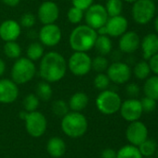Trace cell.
<instances>
[{
  "label": "cell",
  "instance_id": "1",
  "mask_svg": "<svg viewBox=\"0 0 158 158\" xmlns=\"http://www.w3.org/2000/svg\"><path fill=\"white\" fill-rule=\"evenodd\" d=\"M65 57L56 51L46 53L40 59L38 73L41 79L49 83H55L64 78L67 72Z\"/></svg>",
  "mask_w": 158,
  "mask_h": 158
},
{
  "label": "cell",
  "instance_id": "2",
  "mask_svg": "<svg viewBox=\"0 0 158 158\" xmlns=\"http://www.w3.org/2000/svg\"><path fill=\"white\" fill-rule=\"evenodd\" d=\"M98 33L87 24H79L70 33L69 44L74 52H88L94 48Z\"/></svg>",
  "mask_w": 158,
  "mask_h": 158
},
{
  "label": "cell",
  "instance_id": "3",
  "mask_svg": "<svg viewBox=\"0 0 158 158\" xmlns=\"http://www.w3.org/2000/svg\"><path fill=\"white\" fill-rule=\"evenodd\" d=\"M61 127L66 136L72 139H78L87 132L88 122L81 112L71 111L61 118Z\"/></svg>",
  "mask_w": 158,
  "mask_h": 158
},
{
  "label": "cell",
  "instance_id": "4",
  "mask_svg": "<svg viewBox=\"0 0 158 158\" xmlns=\"http://www.w3.org/2000/svg\"><path fill=\"white\" fill-rule=\"evenodd\" d=\"M36 74L34 62L25 57H19L12 65L10 75L11 80L17 84H25L31 81Z\"/></svg>",
  "mask_w": 158,
  "mask_h": 158
},
{
  "label": "cell",
  "instance_id": "5",
  "mask_svg": "<svg viewBox=\"0 0 158 158\" xmlns=\"http://www.w3.org/2000/svg\"><path fill=\"white\" fill-rule=\"evenodd\" d=\"M97 109L103 115L110 116L119 112L122 99L120 95L113 90L102 91L95 100Z\"/></svg>",
  "mask_w": 158,
  "mask_h": 158
},
{
  "label": "cell",
  "instance_id": "6",
  "mask_svg": "<svg viewBox=\"0 0 158 158\" xmlns=\"http://www.w3.org/2000/svg\"><path fill=\"white\" fill-rule=\"evenodd\" d=\"M156 3L152 0H137L133 3L131 15L134 21L140 25L149 23L155 17Z\"/></svg>",
  "mask_w": 158,
  "mask_h": 158
},
{
  "label": "cell",
  "instance_id": "7",
  "mask_svg": "<svg viewBox=\"0 0 158 158\" xmlns=\"http://www.w3.org/2000/svg\"><path fill=\"white\" fill-rule=\"evenodd\" d=\"M91 60L87 52H74L67 61V68L73 75L83 77L90 72Z\"/></svg>",
  "mask_w": 158,
  "mask_h": 158
},
{
  "label": "cell",
  "instance_id": "8",
  "mask_svg": "<svg viewBox=\"0 0 158 158\" xmlns=\"http://www.w3.org/2000/svg\"><path fill=\"white\" fill-rule=\"evenodd\" d=\"M24 121L26 131L31 137L39 138L45 134L47 127V121L41 112L37 110L28 112Z\"/></svg>",
  "mask_w": 158,
  "mask_h": 158
},
{
  "label": "cell",
  "instance_id": "9",
  "mask_svg": "<svg viewBox=\"0 0 158 158\" xmlns=\"http://www.w3.org/2000/svg\"><path fill=\"white\" fill-rule=\"evenodd\" d=\"M108 18L105 6L102 4H92L84 13L86 24L96 31L106 24Z\"/></svg>",
  "mask_w": 158,
  "mask_h": 158
},
{
  "label": "cell",
  "instance_id": "10",
  "mask_svg": "<svg viewBox=\"0 0 158 158\" xmlns=\"http://www.w3.org/2000/svg\"><path fill=\"white\" fill-rule=\"evenodd\" d=\"M106 74L112 82L121 85L127 83L130 80L131 69L127 63L116 61L109 65L106 69Z\"/></svg>",
  "mask_w": 158,
  "mask_h": 158
},
{
  "label": "cell",
  "instance_id": "11",
  "mask_svg": "<svg viewBox=\"0 0 158 158\" xmlns=\"http://www.w3.org/2000/svg\"><path fill=\"white\" fill-rule=\"evenodd\" d=\"M39 42L47 47H54L58 45L62 38V32L61 28L55 24L43 25L38 32Z\"/></svg>",
  "mask_w": 158,
  "mask_h": 158
},
{
  "label": "cell",
  "instance_id": "12",
  "mask_svg": "<svg viewBox=\"0 0 158 158\" xmlns=\"http://www.w3.org/2000/svg\"><path fill=\"white\" fill-rule=\"evenodd\" d=\"M148 134L147 126L140 120L130 122L126 130V138L129 144L137 147L148 139Z\"/></svg>",
  "mask_w": 158,
  "mask_h": 158
},
{
  "label": "cell",
  "instance_id": "13",
  "mask_svg": "<svg viewBox=\"0 0 158 158\" xmlns=\"http://www.w3.org/2000/svg\"><path fill=\"white\" fill-rule=\"evenodd\" d=\"M121 117L128 122L140 120L142 116L143 110L141 101L137 98H129L122 102L119 109Z\"/></svg>",
  "mask_w": 158,
  "mask_h": 158
},
{
  "label": "cell",
  "instance_id": "14",
  "mask_svg": "<svg viewBox=\"0 0 158 158\" xmlns=\"http://www.w3.org/2000/svg\"><path fill=\"white\" fill-rule=\"evenodd\" d=\"M59 6L53 1H45L38 7L37 18L43 25L55 23L59 19Z\"/></svg>",
  "mask_w": 158,
  "mask_h": 158
},
{
  "label": "cell",
  "instance_id": "15",
  "mask_svg": "<svg viewBox=\"0 0 158 158\" xmlns=\"http://www.w3.org/2000/svg\"><path fill=\"white\" fill-rule=\"evenodd\" d=\"M19 97L18 85L11 79H0V103L12 104Z\"/></svg>",
  "mask_w": 158,
  "mask_h": 158
},
{
  "label": "cell",
  "instance_id": "16",
  "mask_svg": "<svg viewBox=\"0 0 158 158\" xmlns=\"http://www.w3.org/2000/svg\"><path fill=\"white\" fill-rule=\"evenodd\" d=\"M21 33V26L15 19H6L0 23V38L2 41H17Z\"/></svg>",
  "mask_w": 158,
  "mask_h": 158
},
{
  "label": "cell",
  "instance_id": "17",
  "mask_svg": "<svg viewBox=\"0 0 158 158\" xmlns=\"http://www.w3.org/2000/svg\"><path fill=\"white\" fill-rule=\"evenodd\" d=\"M107 35L109 37H120L129 28V21L127 18L122 15L109 17L105 24Z\"/></svg>",
  "mask_w": 158,
  "mask_h": 158
},
{
  "label": "cell",
  "instance_id": "18",
  "mask_svg": "<svg viewBox=\"0 0 158 158\" xmlns=\"http://www.w3.org/2000/svg\"><path fill=\"white\" fill-rule=\"evenodd\" d=\"M118 45L121 52L126 54H132L137 51L141 45L140 36L135 31H127L124 34L120 36Z\"/></svg>",
  "mask_w": 158,
  "mask_h": 158
},
{
  "label": "cell",
  "instance_id": "19",
  "mask_svg": "<svg viewBox=\"0 0 158 158\" xmlns=\"http://www.w3.org/2000/svg\"><path fill=\"white\" fill-rule=\"evenodd\" d=\"M142 56L145 60H149L153 56L158 53V35L156 33H148L141 42Z\"/></svg>",
  "mask_w": 158,
  "mask_h": 158
},
{
  "label": "cell",
  "instance_id": "20",
  "mask_svg": "<svg viewBox=\"0 0 158 158\" xmlns=\"http://www.w3.org/2000/svg\"><path fill=\"white\" fill-rule=\"evenodd\" d=\"M47 152L51 157H61L66 152V143L60 137H52L47 141Z\"/></svg>",
  "mask_w": 158,
  "mask_h": 158
},
{
  "label": "cell",
  "instance_id": "21",
  "mask_svg": "<svg viewBox=\"0 0 158 158\" xmlns=\"http://www.w3.org/2000/svg\"><path fill=\"white\" fill-rule=\"evenodd\" d=\"M88 102H89V98L86 93L76 92L70 97L68 106L72 111L81 112L88 106Z\"/></svg>",
  "mask_w": 158,
  "mask_h": 158
},
{
  "label": "cell",
  "instance_id": "22",
  "mask_svg": "<svg viewBox=\"0 0 158 158\" xmlns=\"http://www.w3.org/2000/svg\"><path fill=\"white\" fill-rule=\"evenodd\" d=\"M94 48L100 56H107L112 52L113 43L108 35H98Z\"/></svg>",
  "mask_w": 158,
  "mask_h": 158
},
{
  "label": "cell",
  "instance_id": "23",
  "mask_svg": "<svg viewBox=\"0 0 158 158\" xmlns=\"http://www.w3.org/2000/svg\"><path fill=\"white\" fill-rule=\"evenodd\" d=\"M143 93L145 96L158 101V75L147 78L143 84Z\"/></svg>",
  "mask_w": 158,
  "mask_h": 158
},
{
  "label": "cell",
  "instance_id": "24",
  "mask_svg": "<svg viewBox=\"0 0 158 158\" xmlns=\"http://www.w3.org/2000/svg\"><path fill=\"white\" fill-rule=\"evenodd\" d=\"M45 55L44 45L40 42L31 43L26 49V57L32 60L33 62L40 60Z\"/></svg>",
  "mask_w": 158,
  "mask_h": 158
},
{
  "label": "cell",
  "instance_id": "25",
  "mask_svg": "<svg viewBox=\"0 0 158 158\" xmlns=\"http://www.w3.org/2000/svg\"><path fill=\"white\" fill-rule=\"evenodd\" d=\"M35 95L38 97L40 101L43 102L49 101L53 95V90L50 83L45 81L38 82L35 87Z\"/></svg>",
  "mask_w": 158,
  "mask_h": 158
},
{
  "label": "cell",
  "instance_id": "26",
  "mask_svg": "<svg viewBox=\"0 0 158 158\" xmlns=\"http://www.w3.org/2000/svg\"><path fill=\"white\" fill-rule=\"evenodd\" d=\"M3 52L7 58L16 60L21 56V47L16 41L6 42L3 46Z\"/></svg>",
  "mask_w": 158,
  "mask_h": 158
},
{
  "label": "cell",
  "instance_id": "27",
  "mask_svg": "<svg viewBox=\"0 0 158 158\" xmlns=\"http://www.w3.org/2000/svg\"><path fill=\"white\" fill-rule=\"evenodd\" d=\"M157 143L153 139H146L143 143H142L138 148L142 156V157H151L155 156L156 152L157 150Z\"/></svg>",
  "mask_w": 158,
  "mask_h": 158
},
{
  "label": "cell",
  "instance_id": "28",
  "mask_svg": "<svg viewBox=\"0 0 158 158\" xmlns=\"http://www.w3.org/2000/svg\"><path fill=\"white\" fill-rule=\"evenodd\" d=\"M116 158H143L137 146L128 144L116 152Z\"/></svg>",
  "mask_w": 158,
  "mask_h": 158
},
{
  "label": "cell",
  "instance_id": "29",
  "mask_svg": "<svg viewBox=\"0 0 158 158\" xmlns=\"http://www.w3.org/2000/svg\"><path fill=\"white\" fill-rule=\"evenodd\" d=\"M133 73L135 77L139 80H146L149 78V75L151 73V69L149 66V63L146 61H141L137 63L134 67Z\"/></svg>",
  "mask_w": 158,
  "mask_h": 158
},
{
  "label": "cell",
  "instance_id": "30",
  "mask_svg": "<svg viewBox=\"0 0 158 158\" xmlns=\"http://www.w3.org/2000/svg\"><path fill=\"white\" fill-rule=\"evenodd\" d=\"M69 109L68 103L62 99L55 100L51 105V111L58 118H63L69 112Z\"/></svg>",
  "mask_w": 158,
  "mask_h": 158
},
{
  "label": "cell",
  "instance_id": "31",
  "mask_svg": "<svg viewBox=\"0 0 158 158\" xmlns=\"http://www.w3.org/2000/svg\"><path fill=\"white\" fill-rule=\"evenodd\" d=\"M106 12L109 17H115L121 15L123 11V1L122 0H107L104 6Z\"/></svg>",
  "mask_w": 158,
  "mask_h": 158
},
{
  "label": "cell",
  "instance_id": "32",
  "mask_svg": "<svg viewBox=\"0 0 158 158\" xmlns=\"http://www.w3.org/2000/svg\"><path fill=\"white\" fill-rule=\"evenodd\" d=\"M40 104V100L38 97L35 95V94H27L23 101H22V106L24 107V110L26 112H33L36 111Z\"/></svg>",
  "mask_w": 158,
  "mask_h": 158
},
{
  "label": "cell",
  "instance_id": "33",
  "mask_svg": "<svg viewBox=\"0 0 158 158\" xmlns=\"http://www.w3.org/2000/svg\"><path fill=\"white\" fill-rule=\"evenodd\" d=\"M109 67L108 59L103 56H97L91 60V69L98 73H102Z\"/></svg>",
  "mask_w": 158,
  "mask_h": 158
},
{
  "label": "cell",
  "instance_id": "34",
  "mask_svg": "<svg viewBox=\"0 0 158 158\" xmlns=\"http://www.w3.org/2000/svg\"><path fill=\"white\" fill-rule=\"evenodd\" d=\"M110 83H111V81L110 79L108 78L107 74L105 73H98L94 80H93V84H94V87L99 90V91H104V90H107L110 86Z\"/></svg>",
  "mask_w": 158,
  "mask_h": 158
},
{
  "label": "cell",
  "instance_id": "35",
  "mask_svg": "<svg viewBox=\"0 0 158 158\" xmlns=\"http://www.w3.org/2000/svg\"><path fill=\"white\" fill-rule=\"evenodd\" d=\"M84 13L85 11L72 6L70 7V9L67 12V19L69 20V22H71L72 24L74 25H79L81 23V21L84 19Z\"/></svg>",
  "mask_w": 158,
  "mask_h": 158
},
{
  "label": "cell",
  "instance_id": "36",
  "mask_svg": "<svg viewBox=\"0 0 158 158\" xmlns=\"http://www.w3.org/2000/svg\"><path fill=\"white\" fill-rule=\"evenodd\" d=\"M36 23V17L31 12H26L22 14L20 19V24L24 28H32Z\"/></svg>",
  "mask_w": 158,
  "mask_h": 158
},
{
  "label": "cell",
  "instance_id": "37",
  "mask_svg": "<svg viewBox=\"0 0 158 158\" xmlns=\"http://www.w3.org/2000/svg\"><path fill=\"white\" fill-rule=\"evenodd\" d=\"M141 101V104H142V110L143 112L145 113H151L153 111L156 110V101L150 98V97H147V96H144Z\"/></svg>",
  "mask_w": 158,
  "mask_h": 158
},
{
  "label": "cell",
  "instance_id": "38",
  "mask_svg": "<svg viewBox=\"0 0 158 158\" xmlns=\"http://www.w3.org/2000/svg\"><path fill=\"white\" fill-rule=\"evenodd\" d=\"M140 92H141V88L135 82L129 83L126 87V93L130 98H137V96L140 94Z\"/></svg>",
  "mask_w": 158,
  "mask_h": 158
},
{
  "label": "cell",
  "instance_id": "39",
  "mask_svg": "<svg viewBox=\"0 0 158 158\" xmlns=\"http://www.w3.org/2000/svg\"><path fill=\"white\" fill-rule=\"evenodd\" d=\"M94 0H72V5L83 11H86L92 4Z\"/></svg>",
  "mask_w": 158,
  "mask_h": 158
},
{
  "label": "cell",
  "instance_id": "40",
  "mask_svg": "<svg viewBox=\"0 0 158 158\" xmlns=\"http://www.w3.org/2000/svg\"><path fill=\"white\" fill-rule=\"evenodd\" d=\"M148 63H149L151 71L154 72L156 75H158V53L156 54L155 56H153L149 59V62Z\"/></svg>",
  "mask_w": 158,
  "mask_h": 158
},
{
  "label": "cell",
  "instance_id": "41",
  "mask_svg": "<svg viewBox=\"0 0 158 158\" xmlns=\"http://www.w3.org/2000/svg\"><path fill=\"white\" fill-rule=\"evenodd\" d=\"M102 158H116V151L112 148H105L101 153Z\"/></svg>",
  "mask_w": 158,
  "mask_h": 158
},
{
  "label": "cell",
  "instance_id": "42",
  "mask_svg": "<svg viewBox=\"0 0 158 158\" xmlns=\"http://www.w3.org/2000/svg\"><path fill=\"white\" fill-rule=\"evenodd\" d=\"M1 1L3 2V4H5L6 6H10V7L17 6L20 2V0H1Z\"/></svg>",
  "mask_w": 158,
  "mask_h": 158
},
{
  "label": "cell",
  "instance_id": "43",
  "mask_svg": "<svg viewBox=\"0 0 158 158\" xmlns=\"http://www.w3.org/2000/svg\"><path fill=\"white\" fill-rule=\"evenodd\" d=\"M5 72H6V63L0 57V78L5 74Z\"/></svg>",
  "mask_w": 158,
  "mask_h": 158
},
{
  "label": "cell",
  "instance_id": "44",
  "mask_svg": "<svg viewBox=\"0 0 158 158\" xmlns=\"http://www.w3.org/2000/svg\"><path fill=\"white\" fill-rule=\"evenodd\" d=\"M155 29H156V32L158 33V16L156 18V19H155Z\"/></svg>",
  "mask_w": 158,
  "mask_h": 158
},
{
  "label": "cell",
  "instance_id": "45",
  "mask_svg": "<svg viewBox=\"0 0 158 158\" xmlns=\"http://www.w3.org/2000/svg\"><path fill=\"white\" fill-rule=\"evenodd\" d=\"M122 1H125V2H127V3H134V2H136L137 0H122Z\"/></svg>",
  "mask_w": 158,
  "mask_h": 158
},
{
  "label": "cell",
  "instance_id": "46",
  "mask_svg": "<svg viewBox=\"0 0 158 158\" xmlns=\"http://www.w3.org/2000/svg\"><path fill=\"white\" fill-rule=\"evenodd\" d=\"M155 156H156V157L158 158V147H157V150H156V155H155Z\"/></svg>",
  "mask_w": 158,
  "mask_h": 158
},
{
  "label": "cell",
  "instance_id": "47",
  "mask_svg": "<svg viewBox=\"0 0 158 158\" xmlns=\"http://www.w3.org/2000/svg\"><path fill=\"white\" fill-rule=\"evenodd\" d=\"M143 158H156V157H155V156H151V157H143Z\"/></svg>",
  "mask_w": 158,
  "mask_h": 158
},
{
  "label": "cell",
  "instance_id": "48",
  "mask_svg": "<svg viewBox=\"0 0 158 158\" xmlns=\"http://www.w3.org/2000/svg\"><path fill=\"white\" fill-rule=\"evenodd\" d=\"M152 1H154V2H156V1H158V0H152Z\"/></svg>",
  "mask_w": 158,
  "mask_h": 158
}]
</instances>
